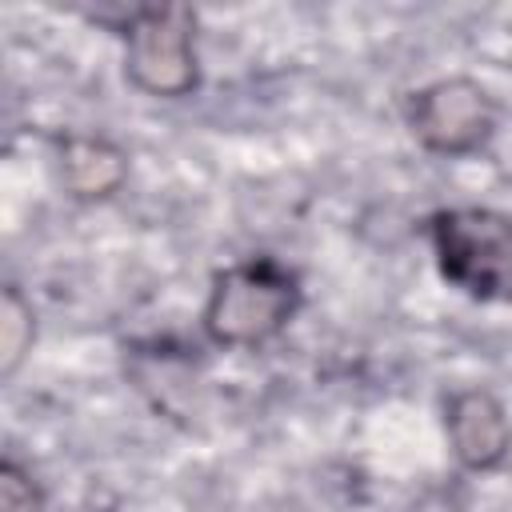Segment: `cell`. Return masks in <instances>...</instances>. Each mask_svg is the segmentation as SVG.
<instances>
[{
	"mask_svg": "<svg viewBox=\"0 0 512 512\" xmlns=\"http://www.w3.org/2000/svg\"><path fill=\"white\" fill-rule=\"evenodd\" d=\"M300 304L304 288L296 268L276 256H244L212 276L200 324L220 348H260L296 320Z\"/></svg>",
	"mask_w": 512,
	"mask_h": 512,
	"instance_id": "obj_1",
	"label": "cell"
},
{
	"mask_svg": "<svg viewBox=\"0 0 512 512\" xmlns=\"http://www.w3.org/2000/svg\"><path fill=\"white\" fill-rule=\"evenodd\" d=\"M436 272L476 304H512V212L440 208L424 220Z\"/></svg>",
	"mask_w": 512,
	"mask_h": 512,
	"instance_id": "obj_2",
	"label": "cell"
},
{
	"mask_svg": "<svg viewBox=\"0 0 512 512\" xmlns=\"http://www.w3.org/2000/svg\"><path fill=\"white\" fill-rule=\"evenodd\" d=\"M124 36V76L132 88L156 100L192 96L200 84L196 56V12L180 4L132 8L120 24Z\"/></svg>",
	"mask_w": 512,
	"mask_h": 512,
	"instance_id": "obj_3",
	"label": "cell"
},
{
	"mask_svg": "<svg viewBox=\"0 0 512 512\" xmlns=\"http://www.w3.org/2000/svg\"><path fill=\"white\" fill-rule=\"evenodd\" d=\"M404 124L424 152L444 160H464L492 144L500 124V104L472 76H440L408 92Z\"/></svg>",
	"mask_w": 512,
	"mask_h": 512,
	"instance_id": "obj_4",
	"label": "cell"
},
{
	"mask_svg": "<svg viewBox=\"0 0 512 512\" xmlns=\"http://www.w3.org/2000/svg\"><path fill=\"white\" fill-rule=\"evenodd\" d=\"M444 432L460 468L492 472L512 452V416L488 388H460L444 400Z\"/></svg>",
	"mask_w": 512,
	"mask_h": 512,
	"instance_id": "obj_5",
	"label": "cell"
},
{
	"mask_svg": "<svg viewBox=\"0 0 512 512\" xmlns=\"http://www.w3.org/2000/svg\"><path fill=\"white\" fill-rule=\"evenodd\" d=\"M56 172L72 200L92 204V200L112 196L124 184L128 156L104 136H68V140H60Z\"/></svg>",
	"mask_w": 512,
	"mask_h": 512,
	"instance_id": "obj_6",
	"label": "cell"
},
{
	"mask_svg": "<svg viewBox=\"0 0 512 512\" xmlns=\"http://www.w3.org/2000/svg\"><path fill=\"white\" fill-rule=\"evenodd\" d=\"M36 344V308L20 284H4L0 300V376L12 380Z\"/></svg>",
	"mask_w": 512,
	"mask_h": 512,
	"instance_id": "obj_7",
	"label": "cell"
},
{
	"mask_svg": "<svg viewBox=\"0 0 512 512\" xmlns=\"http://www.w3.org/2000/svg\"><path fill=\"white\" fill-rule=\"evenodd\" d=\"M44 484L16 456L0 460V512H44Z\"/></svg>",
	"mask_w": 512,
	"mask_h": 512,
	"instance_id": "obj_8",
	"label": "cell"
}]
</instances>
